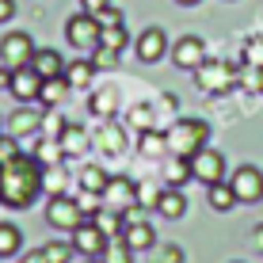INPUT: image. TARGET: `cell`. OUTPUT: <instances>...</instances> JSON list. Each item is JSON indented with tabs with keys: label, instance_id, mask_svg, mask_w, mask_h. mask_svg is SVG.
Segmentation results:
<instances>
[{
	"label": "cell",
	"instance_id": "ba28073f",
	"mask_svg": "<svg viewBox=\"0 0 263 263\" xmlns=\"http://www.w3.org/2000/svg\"><path fill=\"white\" fill-rule=\"evenodd\" d=\"M191 160V179H198V183H221L225 179V157L221 153H214V149H198L195 157H187Z\"/></svg>",
	"mask_w": 263,
	"mask_h": 263
},
{
	"label": "cell",
	"instance_id": "8d00e7d4",
	"mask_svg": "<svg viewBox=\"0 0 263 263\" xmlns=\"http://www.w3.org/2000/svg\"><path fill=\"white\" fill-rule=\"evenodd\" d=\"M15 15V0H0V23H8Z\"/></svg>",
	"mask_w": 263,
	"mask_h": 263
},
{
	"label": "cell",
	"instance_id": "44dd1931",
	"mask_svg": "<svg viewBox=\"0 0 263 263\" xmlns=\"http://www.w3.org/2000/svg\"><path fill=\"white\" fill-rule=\"evenodd\" d=\"M141 153H145V157H160V153H168V134L164 130H141Z\"/></svg>",
	"mask_w": 263,
	"mask_h": 263
},
{
	"label": "cell",
	"instance_id": "e575fe53",
	"mask_svg": "<svg viewBox=\"0 0 263 263\" xmlns=\"http://www.w3.org/2000/svg\"><path fill=\"white\" fill-rule=\"evenodd\" d=\"M107 8H111V0H80V12L96 15V20H99V15L107 12Z\"/></svg>",
	"mask_w": 263,
	"mask_h": 263
},
{
	"label": "cell",
	"instance_id": "d4e9b609",
	"mask_svg": "<svg viewBox=\"0 0 263 263\" xmlns=\"http://www.w3.org/2000/svg\"><path fill=\"white\" fill-rule=\"evenodd\" d=\"M99 145L111 149V153H122L126 138H122V130H115V126H103V130H99Z\"/></svg>",
	"mask_w": 263,
	"mask_h": 263
},
{
	"label": "cell",
	"instance_id": "83f0119b",
	"mask_svg": "<svg viewBox=\"0 0 263 263\" xmlns=\"http://www.w3.org/2000/svg\"><path fill=\"white\" fill-rule=\"evenodd\" d=\"M42 252H46L50 263H69L72 259V244H46Z\"/></svg>",
	"mask_w": 263,
	"mask_h": 263
},
{
	"label": "cell",
	"instance_id": "9a60e30c",
	"mask_svg": "<svg viewBox=\"0 0 263 263\" xmlns=\"http://www.w3.org/2000/svg\"><path fill=\"white\" fill-rule=\"evenodd\" d=\"M31 69L39 72L42 80L61 77V72H65V58H61L58 50H50V46H39V50H34V58H31Z\"/></svg>",
	"mask_w": 263,
	"mask_h": 263
},
{
	"label": "cell",
	"instance_id": "5bb4252c",
	"mask_svg": "<svg viewBox=\"0 0 263 263\" xmlns=\"http://www.w3.org/2000/svg\"><path fill=\"white\" fill-rule=\"evenodd\" d=\"M134 50H138V61H160L168 53V34H164V27H149V31H141L138 34V42H134Z\"/></svg>",
	"mask_w": 263,
	"mask_h": 263
},
{
	"label": "cell",
	"instance_id": "60d3db41",
	"mask_svg": "<svg viewBox=\"0 0 263 263\" xmlns=\"http://www.w3.org/2000/svg\"><path fill=\"white\" fill-rule=\"evenodd\" d=\"M176 4H183V8H195V4H198V0H176Z\"/></svg>",
	"mask_w": 263,
	"mask_h": 263
},
{
	"label": "cell",
	"instance_id": "4fadbf2b",
	"mask_svg": "<svg viewBox=\"0 0 263 263\" xmlns=\"http://www.w3.org/2000/svg\"><path fill=\"white\" fill-rule=\"evenodd\" d=\"M8 92L20 99V103H39L42 77H39L31 65H20V69H12V84H8Z\"/></svg>",
	"mask_w": 263,
	"mask_h": 263
},
{
	"label": "cell",
	"instance_id": "d6a6232c",
	"mask_svg": "<svg viewBox=\"0 0 263 263\" xmlns=\"http://www.w3.org/2000/svg\"><path fill=\"white\" fill-rule=\"evenodd\" d=\"M111 99H115V88H103V96L92 99V111L96 115H107V111H111Z\"/></svg>",
	"mask_w": 263,
	"mask_h": 263
},
{
	"label": "cell",
	"instance_id": "52a82bcc",
	"mask_svg": "<svg viewBox=\"0 0 263 263\" xmlns=\"http://www.w3.org/2000/svg\"><path fill=\"white\" fill-rule=\"evenodd\" d=\"M34 39L27 31H8L4 34V42H0V61L4 65H12V69H20V65H31V58H34Z\"/></svg>",
	"mask_w": 263,
	"mask_h": 263
},
{
	"label": "cell",
	"instance_id": "f1b7e54d",
	"mask_svg": "<svg viewBox=\"0 0 263 263\" xmlns=\"http://www.w3.org/2000/svg\"><path fill=\"white\" fill-rule=\"evenodd\" d=\"M130 119H134V126H141V130H153V122H157V115H153V107H134L130 111Z\"/></svg>",
	"mask_w": 263,
	"mask_h": 263
},
{
	"label": "cell",
	"instance_id": "2e32d148",
	"mask_svg": "<svg viewBox=\"0 0 263 263\" xmlns=\"http://www.w3.org/2000/svg\"><path fill=\"white\" fill-rule=\"evenodd\" d=\"M157 214H164L168 221H176V217H183V214H187V195L179 191V187H168V191H160Z\"/></svg>",
	"mask_w": 263,
	"mask_h": 263
},
{
	"label": "cell",
	"instance_id": "4316f807",
	"mask_svg": "<svg viewBox=\"0 0 263 263\" xmlns=\"http://www.w3.org/2000/svg\"><path fill=\"white\" fill-rule=\"evenodd\" d=\"M103 263H134V252L126 248L122 240H115V244H107V252H103Z\"/></svg>",
	"mask_w": 263,
	"mask_h": 263
},
{
	"label": "cell",
	"instance_id": "3957f363",
	"mask_svg": "<svg viewBox=\"0 0 263 263\" xmlns=\"http://www.w3.org/2000/svg\"><path fill=\"white\" fill-rule=\"evenodd\" d=\"M195 80H198V88L202 92H229L233 84L240 80V72H237V65L233 61H202V65L195 69Z\"/></svg>",
	"mask_w": 263,
	"mask_h": 263
},
{
	"label": "cell",
	"instance_id": "cb8c5ba5",
	"mask_svg": "<svg viewBox=\"0 0 263 263\" xmlns=\"http://www.w3.org/2000/svg\"><path fill=\"white\" fill-rule=\"evenodd\" d=\"M183 179H191V160H187V157H176V160L168 164V183L179 187Z\"/></svg>",
	"mask_w": 263,
	"mask_h": 263
},
{
	"label": "cell",
	"instance_id": "6da1fadb",
	"mask_svg": "<svg viewBox=\"0 0 263 263\" xmlns=\"http://www.w3.org/2000/svg\"><path fill=\"white\" fill-rule=\"evenodd\" d=\"M42 191V164L34 157H12L0 164V202L12 206V210H23L31 206Z\"/></svg>",
	"mask_w": 263,
	"mask_h": 263
},
{
	"label": "cell",
	"instance_id": "ffe728a7",
	"mask_svg": "<svg viewBox=\"0 0 263 263\" xmlns=\"http://www.w3.org/2000/svg\"><path fill=\"white\" fill-rule=\"evenodd\" d=\"M107 187H111V179H107L103 168H84L80 172V191H96V195H107Z\"/></svg>",
	"mask_w": 263,
	"mask_h": 263
},
{
	"label": "cell",
	"instance_id": "d6986e66",
	"mask_svg": "<svg viewBox=\"0 0 263 263\" xmlns=\"http://www.w3.org/2000/svg\"><path fill=\"white\" fill-rule=\"evenodd\" d=\"M92 72H96V61H65V80H69V88H88V80H92Z\"/></svg>",
	"mask_w": 263,
	"mask_h": 263
},
{
	"label": "cell",
	"instance_id": "ac0fdd59",
	"mask_svg": "<svg viewBox=\"0 0 263 263\" xmlns=\"http://www.w3.org/2000/svg\"><path fill=\"white\" fill-rule=\"evenodd\" d=\"M206 198H210V206H214L217 214H229L233 206H237V195H233V187L225 183V179H221V183H210V187H206Z\"/></svg>",
	"mask_w": 263,
	"mask_h": 263
},
{
	"label": "cell",
	"instance_id": "7c38bea8",
	"mask_svg": "<svg viewBox=\"0 0 263 263\" xmlns=\"http://www.w3.org/2000/svg\"><path fill=\"white\" fill-rule=\"evenodd\" d=\"M42 122H46V119H42L34 107L20 103V107H15V111L4 119V134H8L12 141H20V138H27V134H39V130H42Z\"/></svg>",
	"mask_w": 263,
	"mask_h": 263
},
{
	"label": "cell",
	"instance_id": "f35d334b",
	"mask_svg": "<svg viewBox=\"0 0 263 263\" xmlns=\"http://www.w3.org/2000/svg\"><path fill=\"white\" fill-rule=\"evenodd\" d=\"M12 84V65H0V88Z\"/></svg>",
	"mask_w": 263,
	"mask_h": 263
},
{
	"label": "cell",
	"instance_id": "8fae6325",
	"mask_svg": "<svg viewBox=\"0 0 263 263\" xmlns=\"http://www.w3.org/2000/svg\"><path fill=\"white\" fill-rule=\"evenodd\" d=\"M168 53H172V65L176 69H191V72L206 61V46H202V39H195V34H183L179 42H172Z\"/></svg>",
	"mask_w": 263,
	"mask_h": 263
},
{
	"label": "cell",
	"instance_id": "8992f818",
	"mask_svg": "<svg viewBox=\"0 0 263 263\" xmlns=\"http://www.w3.org/2000/svg\"><path fill=\"white\" fill-rule=\"evenodd\" d=\"M46 221H50L58 233H72L80 221H88V214L77 206V198L53 195V198H50V206H46Z\"/></svg>",
	"mask_w": 263,
	"mask_h": 263
},
{
	"label": "cell",
	"instance_id": "484cf974",
	"mask_svg": "<svg viewBox=\"0 0 263 263\" xmlns=\"http://www.w3.org/2000/svg\"><path fill=\"white\" fill-rule=\"evenodd\" d=\"M92 221H96L103 233H122V225H126V221H122V217L115 214V210H99V214L92 217Z\"/></svg>",
	"mask_w": 263,
	"mask_h": 263
},
{
	"label": "cell",
	"instance_id": "7bdbcfd3",
	"mask_svg": "<svg viewBox=\"0 0 263 263\" xmlns=\"http://www.w3.org/2000/svg\"><path fill=\"white\" fill-rule=\"evenodd\" d=\"M233 263H240V259H233Z\"/></svg>",
	"mask_w": 263,
	"mask_h": 263
},
{
	"label": "cell",
	"instance_id": "7402d4cb",
	"mask_svg": "<svg viewBox=\"0 0 263 263\" xmlns=\"http://www.w3.org/2000/svg\"><path fill=\"white\" fill-rule=\"evenodd\" d=\"M126 42H130V34H126V27L122 23H111V27H103V34H99V46H107V50H126Z\"/></svg>",
	"mask_w": 263,
	"mask_h": 263
},
{
	"label": "cell",
	"instance_id": "603a6c76",
	"mask_svg": "<svg viewBox=\"0 0 263 263\" xmlns=\"http://www.w3.org/2000/svg\"><path fill=\"white\" fill-rule=\"evenodd\" d=\"M23 244V233L15 229V225H0V259L4 256H15Z\"/></svg>",
	"mask_w": 263,
	"mask_h": 263
},
{
	"label": "cell",
	"instance_id": "b9f144b4",
	"mask_svg": "<svg viewBox=\"0 0 263 263\" xmlns=\"http://www.w3.org/2000/svg\"><path fill=\"white\" fill-rule=\"evenodd\" d=\"M84 263H103V259H84Z\"/></svg>",
	"mask_w": 263,
	"mask_h": 263
},
{
	"label": "cell",
	"instance_id": "5b68a950",
	"mask_svg": "<svg viewBox=\"0 0 263 263\" xmlns=\"http://www.w3.org/2000/svg\"><path fill=\"white\" fill-rule=\"evenodd\" d=\"M72 252H80L84 259H103V252H107V233L99 229V225L88 217V221H80L77 229H72Z\"/></svg>",
	"mask_w": 263,
	"mask_h": 263
},
{
	"label": "cell",
	"instance_id": "e0dca14e",
	"mask_svg": "<svg viewBox=\"0 0 263 263\" xmlns=\"http://www.w3.org/2000/svg\"><path fill=\"white\" fill-rule=\"evenodd\" d=\"M72 92L69 88V80H65V72H61V77H50V80H42V92H39V103L42 107H58L61 99H65Z\"/></svg>",
	"mask_w": 263,
	"mask_h": 263
},
{
	"label": "cell",
	"instance_id": "9c48e42d",
	"mask_svg": "<svg viewBox=\"0 0 263 263\" xmlns=\"http://www.w3.org/2000/svg\"><path fill=\"white\" fill-rule=\"evenodd\" d=\"M229 187H233V195H237V202H259L263 198V172L252 168V164H240L233 172Z\"/></svg>",
	"mask_w": 263,
	"mask_h": 263
},
{
	"label": "cell",
	"instance_id": "ab89813d",
	"mask_svg": "<svg viewBox=\"0 0 263 263\" xmlns=\"http://www.w3.org/2000/svg\"><path fill=\"white\" fill-rule=\"evenodd\" d=\"M252 240H256V248L263 252V225H259V229H256V233H252Z\"/></svg>",
	"mask_w": 263,
	"mask_h": 263
},
{
	"label": "cell",
	"instance_id": "277c9868",
	"mask_svg": "<svg viewBox=\"0 0 263 263\" xmlns=\"http://www.w3.org/2000/svg\"><path fill=\"white\" fill-rule=\"evenodd\" d=\"M99 34H103V27H99V20H96V15H88V12H77V15H72V20L65 23V39H69V46H72V50H80V53H96Z\"/></svg>",
	"mask_w": 263,
	"mask_h": 263
},
{
	"label": "cell",
	"instance_id": "1f68e13d",
	"mask_svg": "<svg viewBox=\"0 0 263 263\" xmlns=\"http://www.w3.org/2000/svg\"><path fill=\"white\" fill-rule=\"evenodd\" d=\"M96 65H103V69L119 65V50H107V46H96Z\"/></svg>",
	"mask_w": 263,
	"mask_h": 263
},
{
	"label": "cell",
	"instance_id": "836d02e7",
	"mask_svg": "<svg viewBox=\"0 0 263 263\" xmlns=\"http://www.w3.org/2000/svg\"><path fill=\"white\" fill-rule=\"evenodd\" d=\"M12 157H20V145L8 138V134H0V164H4V160H12Z\"/></svg>",
	"mask_w": 263,
	"mask_h": 263
},
{
	"label": "cell",
	"instance_id": "d590c367",
	"mask_svg": "<svg viewBox=\"0 0 263 263\" xmlns=\"http://www.w3.org/2000/svg\"><path fill=\"white\" fill-rule=\"evenodd\" d=\"M160 263H183V252L179 248H164L160 252Z\"/></svg>",
	"mask_w": 263,
	"mask_h": 263
},
{
	"label": "cell",
	"instance_id": "30bf717a",
	"mask_svg": "<svg viewBox=\"0 0 263 263\" xmlns=\"http://www.w3.org/2000/svg\"><path fill=\"white\" fill-rule=\"evenodd\" d=\"M130 214H134V217H126L119 240H122L130 252H149L153 244H157V233H153V225H149V221H141V217H138V210H130Z\"/></svg>",
	"mask_w": 263,
	"mask_h": 263
},
{
	"label": "cell",
	"instance_id": "74e56055",
	"mask_svg": "<svg viewBox=\"0 0 263 263\" xmlns=\"http://www.w3.org/2000/svg\"><path fill=\"white\" fill-rule=\"evenodd\" d=\"M23 263H50V259H46V252L39 248V252H27V256H23Z\"/></svg>",
	"mask_w": 263,
	"mask_h": 263
},
{
	"label": "cell",
	"instance_id": "f546056e",
	"mask_svg": "<svg viewBox=\"0 0 263 263\" xmlns=\"http://www.w3.org/2000/svg\"><path fill=\"white\" fill-rule=\"evenodd\" d=\"M244 61H248V65H259V69H263V39H252L248 46H244Z\"/></svg>",
	"mask_w": 263,
	"mask_h": 263
},
{
	"label": "cell",
	"instance_id": "7a4b0ae2",
	"mask_svg": "<svg viewBox=\"0 0 263 263\" xmlns=\"http://www.w3.org/2000/svg\"><path fill=\"white\" fill-rule=\"evenodd\" d=\"M168 153H176V157H195L198 149H206V141H210V122L202 119H179L168 126Z\"/></svg>",
	"mask_w": 263,
	"mask_h": 263
},
{
	"label": "cell",
	"instance_id": "4dcf8cb0",
	"mask_svg": "<svg viewBox=\"0 0 263 263\" xmlns=\"http://www.w3.org/2000/svg\"><path fill=\"white\" fill-rule=\"evenodd\" d=\"M77 206H80V210H84L88 217H96V214H99V195H96V191H80Z\"/></svg>",
	"mask_w": 263,
	"mask_h": 263
}]
</instances>
